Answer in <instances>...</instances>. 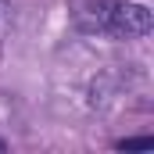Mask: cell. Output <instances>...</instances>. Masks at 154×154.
I'll return each mask as SVG.
<instances>
[{"label": "cell", "instance_id": "5", "mask_svg": "<svg viewBox=\"0 0 154 154\" xmlns=\"http://www.w3.org/2000/svg\"><path fill=\"white\" fill-rule=\"evenodd\" d=\"M4 151H7V143H4V140H0V154H4Z\"/></svg>", "mask_w": 154, "mask_h": 154}, {"label": "cell", "instance_id": "1", "mask_svg": "<svg viewBox=\"0 0 154 154\" xmlns=\"http://www.w3.org/2000/svg\"><path fill=\"white\" fill-rule=\"evenodd\" d=\"M154 29L151 7L133 4V0H115L111 18H108V36L111 39H140Z\"/></svg>", "mask_w": 154, "mask_h": 154}, {"label": "cell", "instance_id": "3", "mask_svg": "<svg viewBox=\"0 0 154 154\" xmlns=\"http://www.w3.org/2000/svg\"><path fill=\"white\" fill-rule=\"evenodd\" d=\"M115 147H118V151H151L154 140H151V136H129V140H118Z\"/></svg>", "mask_w": 154, "mask_h": 154}, {"label": "cell", "instance_id": "4", "mask_svg": "<svg viewBox=\"0 0 154 154\" xmlns=\"http://www.w3.org/2000/svg\"><path fill=\"white\" fill-rule=\"evenodd\" d=\"M7 11H11V4H7V0H0V18H4Z\"/></svg>", "mask_w": 154, "mask_h": 154}, {"label": "cell", "instance_id": "2", "mask_svg": "<svg viewBox=\"0 0 154 154\" xmlns=\"http://www.w3.org/2000/svg\"><path fill=\"white\" fill-rule=\"evenodd\" d=\"M111 7H115V0H68V18L86 36H108Z\"/></svg>", "mask_w": 154, "mask_h": 154}]
</instances>
